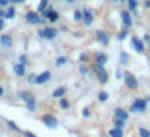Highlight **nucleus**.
I'll use <instances>...</instances> for the list:
<instances>
[{
    "label": "nucleus",
    "mask_w": 150,
    "mask_h": 137,
    "mask_svg": "<svg viewBox=\"0 0 150 137\" xmlns=\"http://www.w3.org/2000/svg\"><path fill=\"white\" fill-rule=\"evenodd\" d=\"M126 32H127V29H124V31H121V32H120V34H118V39H120V40H123V39H124V37H126Z\"/></svg>",
    "instance_id": "31"
},
{
    "label": "nucleus",
    "mask_w": 150,
    "mask_h": 137,
    "mask_svg": "<svg viewBox=\"0 0 150 137\" xmlns=\"http://www.w3.org/2000/svg\"><path fill=\"white\" fill-rule=\"evenodd\" d=\"M49 79H50V73L49 71H44L42 74H39L36 78V82H37V84H44V82H47Z\"/></svg>",
    "instance_id": "8"
},
{
    "label": "nucleus",
    "mask_w": 150,
    "mask_h": 137,
    "mask_svg": "<svg viewBox=\"0 0 150 137\" xmlns=\"http://www.w3.org/2000/svg\"><path fill=\"white\" fill-rule=\"evenodd\" d=\"M115 118L126 121V119H127V111H124L123 108H116V110H115Z\"/></svg>",
    "instance_id": "9"
},
{
    "label": "nucleus",
    "mask_w": 150,
    "mask_h": 137,
    "mask_svg": "<svg viewBox=\"0 0 150 137\" xmlns=\"http://www.w3.org/2000/svg\"><path fill=\"white\" fill-rule=\"evenodd\" d=\"M47 2H49V0H40V4H39V10L40 11L47 10Z\"/></svg>",
    "instance_id": "25"
},
{
    "label": "nucleus",
    "mask_w": 150,
    "mask_h": 137,
    "mask_svg": "<svg viewBox=\"0 0 150 137\" xmlns=\"http://www.w3.org/2000/svg\"><path fill=\"white\" fill-rule=\"evenodd\" d=\"M79 71H81L82 74H87V68H86V66H81V69H79Z\"/></svg>",
    "instance_id": "38"
},
{
    "label": "nucleus",
    "mask_w": 150,
    "mask_h": 137,
    "mask_svg": "<svg viewBox=\"0 0 150 137\" xmlns=\"http://www.w3.org/2000/svg\"><path fill=\"white\" fill-rule=\"evenodd\" d=\"M145 7L150 8V0H145Z\"/></svg>",
    "instance_id": "42"
},
{
    "label": "nucleus",
    "mask_w": 150,
    "mask_h": 137,
    "mask_svg": "<svg viewBox=\"0 0 150 137\" xmlns=\"http://www.w3.org/2000/svg\"><path fill=\"white\" fill-rule=\"evenodd\" d=\"M66 94V87H58L57 90H53L52 97L53 98H63V95Z\"/></svg>",
    "instance_id": "14"
},
{
    "label": "nucleus",
    "mask_w": 150,
    "mask_h": 137,
    "mask_svg": "<svg viewBox=\"0 0 150 137\" xmlns=\"http://www.w3.org/2000/svg\"><path fill=\"white\" fill-rule=\"evenodd\" d=\"M115 2H118V0H115Z\"/></svg>",
    "instance_id": "45"
},
{
    "label": "nucleus",
    "mask_w": 150,
    "mask_h": 137,
    "mask_svg": "<svg viewBox=\"0 0 150 137\" xmlns=\"http://www.w3.org/2000/svg\"><path fill=\"white\" fill-rule=\"evenodd\" d=\"M42 121H44V124H45L47 127H50V129H55L57 124H58L57 118L52 116V114H44V116H42Z\"/></svg>",
    "instance_id": "2"
},
{
    "label": "nucleus",
    "mask_w": 150,
    "mask_h": 137,
    "mask_svg": "<svg viewBox=\"0 0 150 137\" xmlns=\"http://www.w3.org/2000/svg\"><path fill=\"white\" fill-rule=\"evenodd\" d=\"M107 98H108L107 92H100V94H98V100H100V102H107Z\"/></svg>",
    "instance_id": "26"
},
{
    "label": "nucleus",
    "mask_w": 150,
    "mask_h": 137,
    "mask_svg": "<svg viewBox=\"0 0 150 137\" xmlns=\"http://www.w3.org/2000/svg\"><path fill=\"white\" fill-rule=\"evenodd\" d=\"M121 18H123V23H124V28H129L131 26V16H129V11H121Z\"/></svg>",
    "instance_id": "12"
},
{
    "label": "nucleus",
    "mask_w": 150,
    "mask_h": 137,
    "mask_svg": "<svg viewBox=\"0 0 150 137\" xmlns=\"http://www.w3.org/2000/svg\"><path fill=\"white\" fill-rule=\"evenodd\" d=\"M23 134H24V137H37L36 134H33L31 131H23Z\"/></svg>",
    "instance_id": "32"
},
{
    "label": "nucleus",
    "mask_w": 150,
    "mask_h": 137,
    "mask_svg": "<svg viewBox=\"0 0 150 137\" xmlns=\"http://www.w3.org/2000/svg\"><path fill=\"white\" fill-rule=\"evenodd\" d=\"M26 61H28V60H26V55H21V56H20V65L24 66V65H26Z\"/></svg>",
    "instance_id": "34"
},
{
    "label": "nucleus",
    "mask_w": 150,
    "mask_h": 137,
    "mask_svg": "<svg viewBox=\"0 0 150 137\" xmlns=\"http://www.w3.org/2000/svg\"><path fill=\"white\" fill-rule=\"evenodd\" d=\"M82 114H84V116H89V114H91V110H89V108H84V110H82Z\"/></svg>",
    "instance_id": "36"
},
{
    "label": "nucleus",
    "mask_w": 150,
    "mask_h": 137,
    "mask_svg": "<svg viewBox=\"0 0 150 137\" xmlns=\"http://www.w3.org/2000/svg\"><path fill=\"white\" fill-rule=\"evenodd\" d=\"M0 42L4 47H11V37L10 36H2L0 37Z\"/></svg>",
    "instance_id": "16"
},
{
    "label": "nucleus",
    "mask_w": 150,
    "mask_h": 137,
    "mask_svg": "<svg viewBox=\"0 0 150 137\" xmlns=\"http://www.w3.org/2000/svg\"><path fill=\"white\" fill-rule=\"evenodd\" d=\"M5 28V21H4V18H0V31Z\"/></svg>",
    "instance_id": "37"
},
{
    "label": "nucleus",
    "mask_w": 150,
    "mask_h": 137,
    "mask_svg": "<svg viewBox=\"0 0 150 137\" xmlns=\"http://www.w3.org/2000/svg\"><path fill=\"white\" fill-rule=\"evenodd\" d=\"M60 107H62V108H65V110H66V108L69 107V102L66 100V98H60Z\"/></svg>",
    "instance_id": "23"
},
{
    "label": "nucleus",
    "mask_w": 150,
    "mask_h": 137,
    "mask_svg": "<svg viewBox=\"0 0 150 137\" xmlns=\"http://www.w3.org/2000/svg\"><path fill=\"white\" fill-rule=\"evenodd\" d=\"M18 95H20L26 103H29V102H36V98H34V95L31 94V92H20Z\"/></svg>",
    "instance_id": "10"
},
{
    "label": "nucleus",
    "mask_w": 150,
    "mask_h": 137,
    "mask_svg": "<svg viewBox=\"0 0 150 137\" xmlns=\"http://www.w3.org/2000/svg\"><path fill=\"white\" fill-rule=\"evenodd\" d=\"M8 2H10V0H0V5H4L5 7V5H8Z\"/></svg>",
    "instance_id": "39"
},
{
    "label": "nucleus",
    "mask_w": 150,
    "mask_h": 137,
    "mask_svg": "<svg viewBox=\"0 0 150 137\" xmlns=\"http://www.w3.org/2000/svg\"><path fill=\"white\" fill-rule=\"evenodd\" d=\"M110 137H123V129H116V127H113V129L110 131Z\"/></svg>",
    "instance_id": "18"
},
{
    "label": "nucleus",
    "mask_w": 150,
    "mask_h": 137,
    "mask_svg": "<svg viewBox=\"0 0 150 137\" xmlns=\"http://www.w3.org/2000/svg\"><path fill=\"white\" fill-rule=\"evenodd\" d=\"M97 39L100 40L103 45H107V44H108V36L103 32V31H97Z\"/></svg>",
    "instance_id": "15"
},
{
    "label": "nucleus",
    "mask_w": 150,
    "mask_h": 137,
    "mask_svg": "<svg viewBox=\"0 0 150 137\" xmlns=\"http://www.w3.org/2000/svg\"><path fill=\"white\" fill-rule=\"evenodd\" d=\"M65 63H66V58H65V56H60V58L57 60V65H58V66L65 65Z\"/></svg>",
    "instance_id": "30"
},
{
    "label": "nucleus",
    "mask_w": 150,
    "mask_h": 137,
    "mask_svg": "<svg viewBox=\"0 0 150 137\" xmlns=\"http://www.w3.org/2000/svg\"><path fill=\"white\" fill-rule=\"evenodd\" d=\"M36 78H37V76H29V82H36Z\"/></svg>",
    "instance_id": "40"
},
{
    "label": "nucleus",
    "mask_w": 150,
    "mask_h": 137,
    "mask_svg": "<svg viewBox=\"0 0 150 137\" xmlns=\"http://www.w3.org/2000/svg\"><path fill=\"white\" fill-rule=\"evenodd\" d=\"M127 5H129V10H136V7H137V2L136 0H127Z\"/></svg>",
    "instance_id": "24"
},
{
    "label": "nucleus",
    "mask_w": 150,
    "mask_h": 137,
    "mask_svg": "<svg viewBox=\"0 0 150 137\" xmlns=\"http://www.w3.org/2000/svg\"><path fill=\"white\" fill-rule=\"evenodd\" d=\"M79 60H81V61H82V63H86V61H87V60H89V56H87V53H82V55H81V56H79Z\"/></svg>",
    "instance_id": "33"
},
{
    "label": "nucleus",
    "mask_w": 150,
    "mask_h": 137,
    "mask_svg": "<svg viewBox=\"0 0 150 137\" xmlns=\"http://www.w3.org/2000/svg\"><path fill=\"white\" fill-rule=\"evenodd\" d=\"M105 63H107V55H105V53H98V55L95 56V65H97V66H103Z\"/></svg>",
    "instance_id": "13"
},
{
    "label": "nucleus",
    "mask_w": 150,
    "mask_h": 137,
    "mask_svg": "<svg viewBox=\"0 0 150 137\" xmlns=\"http://www.w3.org/2000/svg\"><path fill=\"white\" fill-rule=\"evenodd\" d=\"M121 61H123V63L127 61V55H126V53H121Z\"/></svg>",
    "instance_id": "35"
},
{
    "label": "nucleus",
    "mask_w": 150,
    "mask_h": 137,
    "mask_svg": "<svg viewBox=\"0 0 150 137\" xmlns=\"http://www.w3.org/2000/svg\"><path fill=\"white\" fill-rule=\"evenodd\" d=\"M145 108H147V102L142 100V98H137L131 107V111H136V113L137 111H145Z\"/></svg>",
    "instance_id": "4"
},
{
    "label": "nucleus",
    "mask_w": 150,
    "mask_h": 137,
    "mask_svg": "<svg viewBox=\"0 0 150 137\" xmlns=\"http://www.w3.org/2000/svg\"><path fill=\"white\" fill-rule=\"evenodd\" d=\"M13 4H21V2H24V0H11Z\"/></svg>",
    "instance_id": "41"
},
{
    "label": "nucleus",
    "mask_w": 150,
    "mask_h": 137,
    "mask_svg": "<svg viewBox=\"0 0 150 137\" xmlns=\"http://www.w3.org/2000/svg\"><path fill=\"white\" fill-rule=\"evenodd\" d=\"M124 81H126V85L129 89H137V79L134 78L131 73H126V74H124Z\"/></svg>",
    "instance_id": "5"
},
{
    "label": "nucleus",
    "mask_w": 150,
    "mask_h": 137,
    "mask_svg": "<svg viewBox=\"0 0 150 137\" xmlns=\"http://www.w3.org/2000/svg\"><path fill=\"white\" fill-rule=\"evenodd\" d=\"M7 124H8V127H10V129L16 131V132H21V129L16 126V123H15V121H7Z\"/></svg>",
    "instance_id": "21"
},
{
    "label": "nucleus",
    "mask_w": 150,
    "mask_h": 137,
    "mask_svg": "<svg viewBox=\"0 0 150 137\" xmlns=\"http://www.w3.org/2000/svg\"><path fill=\"white\" fill-rule=\"evenodd\" d=\"M49 20H50V21H57V20H58V13H57V11H53V10H50Z\"/></svg>",
    "instance_id": "22"
},
{
    "label": "nucleus",
    "mask_w": 150,
    "mask_h": 137,
    "mask_svg": "<svg viewBox=\"0 0 150 137\" xmlns=\"http://www.w3.org/2000/svg\"><path fill=\"white\" fill-rule=\"evenodd\" d=\"M15 16V8H8L7 13H5V18H13Z\"/></svg>",
    "instance_id": "27"
},
{
    "label": "nucleus",
    "mask_w": 150,
    "mask_h": 137,
    "mask_svg": "<svg viewBox=\"0 0 150 137\" xmlns=\"http://www.w3.org/2000/svg\"><path fill=\"white\" fill-rule=\"evenodd\" d=\"M4 95V87H0V97Z\"/></svg>",
    "instance_id": "43"
},
{
    "label": "nucleus",
    "mask_w": 150,
    "mask_h": 137,
    "mask_svg": "<svg viewBox=\"0 0 150 137\" xmlns=\"http://www.w3.org/2000/svg\"><path fill=\"white\" fill-rule=\"evenodd\" d=\"M68 2H73V0H68Z\"/></svg>",
    "instance_id": "44"
},
{
    "label": "nucleus",
    "mask_w": 150,
    "mask_h": 137,
    "mask_svg": "<svg viewBox=\"0 0 150 137\" xmlns=\"http://www.w3.org/2000/svg\"><path fill=\"white\" fill-rule=\"evenodd\" d=\"M74 20H76V21H82V13H81L79 10L74 11Z\"/></svg>",
    "instance_id": "29"
},
{
    "label": "nucleus",
    "mask_w": 150,
    "mask_h": 137,
    "mask_svg": "<svg viewBox=\"0 0 150 137\" xmlns=\"http://www.w3.org/2000/svg\"><path fill=\"white\" fill-rule=\"evenodd\" d=\"M139 136L140 137H150V131L145 127H139Z\"/></svg>",
    "instance_id": "20"
},
{
    "label": "nucleus",
    "mask_w": 150,
    "mask_h": 137,
    "mask_svg": "<svg viewBox=\"0 0 150 137\" xmlns=\"http://www.w3.org/2000/svg\"><path fill=\"white\" fill-rule=\"evenodd\" d=\"M26 108L29 111H34L36 110V102H29V103H26Z\"/></svg>",
    "instance_id": "28"
},
{
    "label": "nucleus",
    "mask_w": 150,
    "mask_h": 137,
    "mask_svg": "<svg viewBox=\"0 0 150 137\" xmlns=\"http://www.w3.org/2000/svg\"><path fill=\"white\" fill-rule=\"evenodd\" d=\"M94 71H95V74H97L98 81H100L102 84H105V82L108 81V73L105 71L103 66H97V65H95V66H94Z\"/></svg>",
    "instance_id": "1"
},
{
    "label": "nucleus",
    "mask_w": 150,
    "mask_h": 137,
    "mask_svg": "<svg viewBox=\"0 0 150 137\" xmlns=\"http://www.w3.org/2000/svg\"><path fill=\"white\" fill-rule=\"evenodd\" d=\"M39 37H42V39H53V37L57 36V29H53V28H45V29L39 31Z\"/></svg>",
    "instance_id": "3"
},
{
    "label": "nucleus",
    "mask_w": 150,
    "mask_h": 137,
    "mask_svg": "<svg viewBox=\"0 0 150 137\" xmlns=\"http://www.w3.org/2000/svg\"><path fill=\"white\" fill-rule=\"evenodd\" d=\"M113 124H115V127H116V129H123L124 121H123V119H118V118H115V119H113Z\"/></svg>",
    "instance_id": "19"
},
{
    "label": "nucleus",
    "mask_w": 150,
    "mask_h": 137,
    "mask_svg": "<svg viewBox=\"0 0 150 137\" xmlns=\"http://www.w3.org/2000/svg\"><path fill=\"white\" fill-rule=\"evenodd\" d=\"M131 42H132L134 50H137L139 53H144V44H142V40L137 39V37H132V39H131Z\"/></svg>",
    "instance_id": "7"
},
{
    "label": "nucleus",
    "mask_w": 150,
    "mask_h": 137,
    "mask_svg": "<svg viewBox=\"0 0 150 137\" xmlns=\"http://www.w3.org/2000/svg\"><path fill=\"white\" fill-rule=\"evenodd\" d=\"M13 69H15V73H16L18 76H24V66L23 65H13Z\"/></svg>",
    "instance_id": "17"
},
{
    "label": "nucleus",
    "mask_w": 150,
    "mask_h": 137,
    "mask_svg": "<svg viewBox=\"0 0 150 137\" xmlns=\"http://www.w3.org/2000/svg\"><path fill=\"white\" fill-rule=\"evenodd\" d=\"M26 21H29L31 24H37V23H40V18H39V15L34 13V11H28L26 13Z\"/></svg>",
    "instance_id": "6"
},
{
    "label": "nucleus",
    "mask_w": 150,
    "mask_h": 137,
    "mask_svg": "<svg viewBox=\"0 0 150 137\" xmlns=\"http://www.w3.org/2000/svg\"><path fill=\"white\" fill-rule=\"evenodd\" d=\"M92 20H94V15H92L89 10H86L84 13H82V21L89 26V24H92Z\"/></svg>",
    "instance_id": "11"
}]
</instances>
